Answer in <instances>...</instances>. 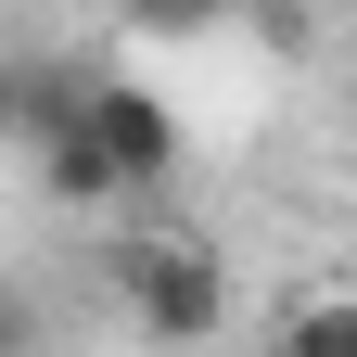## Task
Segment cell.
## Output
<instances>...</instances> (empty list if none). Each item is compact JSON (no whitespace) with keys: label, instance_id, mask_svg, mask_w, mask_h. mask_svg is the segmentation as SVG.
Instances as JSON below:
<instances>
[{"label":"cell","instance_id":"cell-2","mask_svg":"<svg viewBox=\"0 0 357 357\" xmlns=\"http://www.w3.org/2000/svg\"><path fill=\"white\" fill-rule=\"evenodd\" d=\"M77 128L102 141V166H115V192H128V204L178 178V115H166V89H141V77H89Z\"/></svg>","mask_w":357,"mask_h":357},{"label":"cell","instance_id":"cell-7","mask_svg":"<svg viewBox=\"0 0 357 357\" xmlns=\"http://www.w3.org/2000/svg\"><path fill=\"white\" fill-rule=\"evenodd\" d=\"M26 13H38V0H26Z\"/></svg>","mask_w":357,"mask_h":357},{"label":"cell","instance_id":"cell-6","mask_svg":"<svg viewBox=\"0 0 357 357\" xmlns=\"http://www.w3.org/2000/svg\"><path fill=\"white\" fill-rule=\"evenodd\" d=\"M0 357H38V294L0 281Z\"/></svg>","mask_w":357,"mask_h":357},{"label":"cell","instance_id":"cell-4","mask_svg":"<svg viewBox=\"0 0 357 357\" xmlns=\"http://www.w3.org/2000/svg\"><path fill=\"white\" fill-rule=\"evenodd\" d=\"M268 357H357V281L344 294H294L281 332H268Z\"/></svg>","mask_w":357,"mask_h":357},{"label":"cell","instance_id":"cell-1","mask_svg":"<svg viewBox=\"0 0 357 357\" xmlns=\"http://www.w3.org/2000/svg\"><path fill=\"white\" fill-rule=\"evenodd\" d=\"M102 281H115V306H128L153 344H217V332H230V255L192 243V230H141V243H115Z\"/></svg>","mask_w":357,"mask_h":357},{"label":"cell","instance_id":"cell-5","mask_svg":"<svg viewBox=\"0 0 357 357\" xmlns=\"http://www.w3.org/2000/svg\"><path fill=\"white\" fill-rule=\"evenodd\" d=\"M115 26H128V38H217L230 0H115Z\"/></svg>","mask_w":357,"mask_h":357},{"label":"cell","instance_id":"cell-3","mask_svg":"<svg viewBox=\"0 0 357 357\" xmlns=\"http://www.w3.org/2000/svg\"><path fill=\"white\" fill-rule=\"evenodd\" d=\"M89 64L77 52H0V153H38L52 128H77Z\"/></svg>","mask_w":357,"mask_h":357}]
</instances>
